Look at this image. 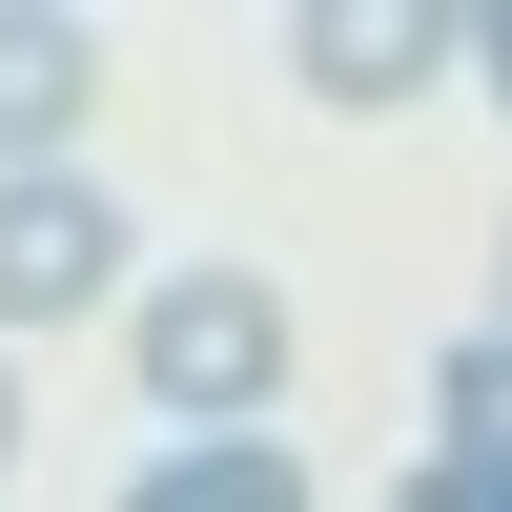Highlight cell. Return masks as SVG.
<instances>
[{
    "mask_svg": "<svg viewBox=\"0 0 512 512\" xmlns=\"http://www.w3.org/2000/svg\"><path fill=\"white\" fill-rule=\"evenodd\" d=\"M431 451L451 472H512V328H472V349L431 369Z\"/></svg>",
    "mask_w": 512,
    "mask_h": 512,
    "instance_id": "cell-6",
    "label": "cell"
},
{
    "mask_svg": "<svg viewBox=\"0 0 512 512\" xmlns=\"http://www.w3.org/2000/svg\"><path fill=\"white\" fill-rule=\"evenodd\" d=\"M390 512H512V472H451V451H431V472H410Z\"/></svg>",
    "mask_w": 512,
    "mask_h": 512,
    "instance_id": "cell-7",
    "label": "cell"
},
{
    "mask_svg": "<svg viewBox=\"0 0 512 512\" xmlns=\"http://www.w3.org/2000/svg\"><path fill=\"white\" fill-rule=\"evenodd\" d=\"M472 82H492V103H512V0H472Z\"/></svg>",
    "mask_w": 512,
    "mask_h": 512,
    "instance_id": "cell-8",
    "label": "cell"
},
{
    "mask_svg": "<svg viewBox=\"0 0 512 512\" xmlns=\"http://www.w3.org/2000/svg\"><path fill=\"white\" fill-rule=\"evenodd\" d=\"M123 349H144V390H164V431H267V390H287V287L267 267H164L144 308H123Z\"/></svg>",
    "mask_w": 512,
    "mask_h": 512,
    "instance_id": "cell-1",
    "label": "cell"
},
{
    "mask_svg": "<svg viewBox=\"0 0 512 512\" xmlns=\"http://www.w3.org/2000/svg\"><path fill=\"white\" fill-rule=\"evenodd\" d=\"M62 308H123V205L82 164H21L0 185V328H62Z\"/></svg>",
    "mask_w": 512,
    "mask_h": 512,
    "instance_id": "cell-2",
    "label": "cell"
},
{
    "mask_svg": "<svg viewBox=\"0 0 512 512\" xmlns=\"http://www.w3.org/2000/svg\"><path fill=\"white\" fill-rule=\"evenodd\" d=\"M82 103H103V41L62 0H0V185L21 164H82Z\"/></svg>",
    "mask_w": 512,
    "mask_h": 512,
    "instance_id": "cell-4",
    "label": "cell"
},
{
    "mask_svg": "<svg viewBox=\"0 0 512 512\" xmlns=\"http://www.w3.org/2000/svg\"><path fill=\"white\" fill-rule=\"evenodd\" d=\"M0 472H21V390H0Z\"/></svg>",
    "mask_w": 512,
    "mask_h": 512,
    "instance_id": "cell-9",
    "label": "cell"
},
{
    "mask_svg": "<svg viewBox=\"0 0 512 512\" xmlns=\"http://www.w3.org/2000/svg\"><path fill=\"white\" fill-rule=\"evenodd\" d=\"M287 62H308V103L390 123L431 62H472V21H431V0H308V21H287Z\"/></svg>",
    "mask_w": 512,
    "mask_h": 512,
    "instance_id": "cell-3",
    "label": "cell"
},
{
    "mask_svg": "<svg viewBox=\"0 0 512 512\" xmlns=\"http://www.w3.org/2000/svg\"><path fill=\"white\" fill-rule=\"evenodd\" d=\"M123 512H328V492H308V451H287V431H205V451H144Z\"/></svg>",
    "mask_w": 512,
    "mask_h": 512,
    "instance_id": "cell-5",
    "label": "cell"
}]
</instances>
